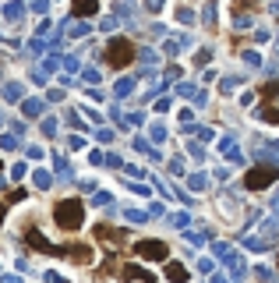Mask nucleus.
I'll list each match as a JSON object with an SVG mask.
<instances>
[{
    "instance_id": "f257e3e1",
    "label": "nucleus",
    "mask_w": 279,
    "mask_h": 283,
    "mask_svg": "<svg viewBox=\"0 0 279 283\" xmlns=\"http://www.w3.org/2000/svg\"><path fill=\"white\" fill-rule=\"evenodd\" d=\"M25 244L32 251H42V255H60V259H71L78 265H89L92 262V248L89 244H50L46 237L39 234V227H28L25 230Z\"/></svg>"
},
{
    "instance_id": "f03ea898",
    "label": "nucleus",
    "mask_w": 279,
    "mask_h": 283,
    "mask_svg": "<svg viewBox=\"0 0 279 283\" xmlns=\"http://www.w3.org/2000/svg\"><path fill=\"white\" fill-rule=\"evenodd\" d=\"M53 219H57V227H60V230H78V227H81V219H85V205H81V198H64V202H57Z\"/></svg>"
},
{
    "instance_id": "7ed1b4c3",
    "label": "nucleus",
    "mask_w": 279,
    "mask_h": 283,
    "mask_svg": "<svg viewBox=\"0 0 279 283\" xmlns=\"http://www.w3.org/2000/svg\"><path fill=\"white\" fill-rule=\"evenodd\" d=\"M131 61H135V43L131 39H124V36H117V39H110L106 43V64L110 67H127Z\"/></svg>"
},
{
    "instance_id": "20e7f679",
    "label": "nucleus",
    "mask_w": 279,
    "mask_h": 283,
    "mask_svg": "<svg viewBox=\"0 0 279 283\" xmlns=\"http://www.w3.org/2000/svg\"><path fill=\"white\" fill-rule=\"evenodd\" d=\"M135 255L145 259V262H166L170 248L163 241H156V237H145V241H135Z\"/></svg>"
},
{
    "instance_id": "39448f33",
    "label": "nucleus",
    "mask_w": 279,
    "mask_h": 283,
    "mask_svg": "<svg viewBox=\"0 0 279 283\" xmlns=\"http://www.w3.org/2000/svg\"><path fill=\"white\" fill-rule=\"evenodd\" d=\"M276 177H279L276 167H255V170L244 174V188H247V191H261V188H269Z\"/></svg>"
},
{
    "instance_id": "423d86ee",
    "label": "nucleus",
    "mask_w": 279,
    "mask_h": 283,
    "mask_svg": "<svg viewBox=\"0 0 279 283\" xmlns=\"http://www.w3.org/2000/svg\"><path fill=\"white\" fill-rule=\"evenodd\" d=\"M124 237H127L124 230H117V227H106V223H99V227H96V241H102V244H106V241H110V244H120Z\"/></svg>"
},
{
    "instance_id": "0eeeda50",
    "label": "nucleus",
    "mask_w": 279,
    "mask_h": 283,
    "mask_svg": "<svg viewBox=\"0 0 279 283\" xmlns=\"http://www.w3.org/2000/svg\"><path fill=\"white\" fill-rule=\"evenodd\" d=\"M71 11H75L78 18H92L99 11V0H71Z\"/></svg>"
},
{
    "instance_id": "6e6552de",
    "label": "nucleus",
    "mask_w": 279,
    "mask_h": 283,
    "mask_svg": "<svg viewBox=\"0 0 279 283\" xmlns=\"http://www.w3.org/2000/svg\"><path fill=\"white\" fill-rule=\"evenodd\" d=\"M166 280H173V283H187V269L180 262H166Z\"/></svg>"
},
{
    "instance_id": "1a4fd4ad",
    "label": "nucleus",
    "mask_w": 279,
    "mask_h": 283,
    "mask_svg": "<svg viewBox=\"0 0 279 283\" xmlns=\"http://www.w3.org/2000/svg\"><path fill=\"white\" fill-rule=\"evenodd\" d=\"M272 96H279V85H276V82H269L265 88H261V103H269Z\"/></svg>"
},
{
    "instance_id": "9d476101",
    "label": "nucleus",
    "mask_w": 279,
    "mask_h": 283,
    "mask_svg": "<svg viewBox=\"0 0 279 283\" xmlns=\"http://www.w3.org/2000/svg\"><path fill=\"white\" fill-rule=\"evenodd\" d=\"M261 117H265L269 124H279V110H272L269 103H265V107H261Z\"/></svg>"
},
{
    "instance_id": "9b49d317",
    "label": "nucleus",
    "mask_w": 279,
    "mask_h": 283,
    "mask_svg": "<svg viewBox=\"0 0 279 283\" xmlns=\"http://www.w3.org/2000/svg\"><path fill=\"white\" fill-rule=\"evenodd\" d=\"M237 7H258V0H240Z\"/></svg>"
},
{
    "instance_id": "f8f14e48",
    "label": "nucleus",
    "mask_w": 279,
    "mask_h": 283,
    "mask_svg": "<svg viewBox=\"0 0 279 283\" xmlns=\"http://www.w3.org/2000/svg\"><path fill=\"white\" fill-rule=\"evenodd\" d=\"M7 209H11V205L4 202V205H0V223H4V216H7Z\"/></svg>"
}]
</instances>
